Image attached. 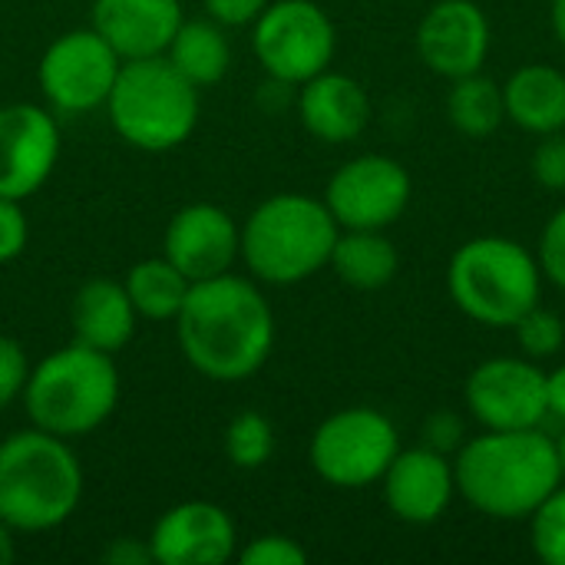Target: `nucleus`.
Returning <instances> with one entry per match:
<instances>
[{
  "label": "nucleus",
  "mask_w": 565,
  "mask_h": 565,
  "mask_svg": "<svg viewBox=\"0 0 565 565\" xmlns=\"http://www.w3.org/2000/svg\"><path fill=\"white\" fill-rule=\"evenodd\" d=\"M13 530L0 520V565H10L13 563V556H17V550H13V536H10Z\"/></svg>",
  "instance_id": "39"
},
{
  "label": "nucleus",
  "mask_w": 565,
  "mask_h": 565,
  "mask_svg": "<svg viewBox=\"0 0 565 565\" xmlns=\"http://www.w3.org/2000/svg\"><path fill=\"white\" fill-rule=\"evenodd\" d=\"M463 440H467V430H463V420L454 411H437V414L427 417V424H424V447L454 457L463 447Z\"/></svg>",
  "instance_id": "34"
},
{
  "label": "nucleus",
  "mask_w": 565,
  "mask_h": 565,
  "mask_svg": "<svg viewBox=\"0 0 565 565\" xmlns=\"http://www.w3.org/2000/svg\"><path fill=\"white\" fill-rule=\"evenodd\" d=\"M205 3V13L222 23V26H245V23H255L258 13L271 3V0H202Z\"/></svg>",
  "instance_id": "35"
},
{
  "label": "nucleus",
  "mask_w": 565,
  "mask_h": 565,
  "mask_svg": "<svg viewBox=\"0 0 565 565\" xmlns=\"http://www.w3.org/2000/svg\"><path fill=\"white\" fill-rule=\"evenodd\" d=\"M526 523L536 559L546 565H565V480L533 510Z\"/></svg>",
  "instance_id": "27"
},
{
  "label": "nucleus",
  "mask_w": 565,
  "mask_h": 565,
  "mask_svg": "<svg viewBox=\"0 0 565 565\" xmlns=\"http://www.w3.org/2000/svg\"><path fill=\"white\" fill-rule=\"evenodd\" d=\"M546 401H550V417L565 424V364L546 374Z\"/></svg>",
  "instance_id": "37"
},
{
  "label": "nucleus",
  "mask_w": 565,
  "mask_h": 565,
  "mask_svg": "<svg viewBox=\"0 0 565 565\" xmlns=\"http://www.w3.org/2000/svg\"><path fill=\"white\" fill-rule=\"evenodd\" d=\"M182 20L179 0H93V30L122 63L162 56Z\"/></svg>",
  "instance_id": "18"
},
{
  "label": "nucleus",
  "mask_w": 565,
  "mask_h": 565,
  "mask_svg": "<svg viewBox=\"0 0 565 565\" xmlns=\"http://www.w3.org/2000/svg\"><path fill=\"white\" fill-rule=\"evenodd\" d=\"M556 440V454H559V467H563V480H565V427L559 437H553Z\"/></svg>",
  "instance_id": "40"
},
{
  "label": "nucleus",
  "mask_w": 565,
  "mask_h": 565,
  "mask_svg": "<svg viewBox=\"0 0 565 565\" xmlns=\"http://www.w3.org/2000/svg\"><path fill=\"white\" fill-rule=\"evenodd\" d=\"M530 172L536 185L550 192H565V129L540 136L533 156H530Z\"/></svg>",
  "instance_id": "29"
},
{
  "label": "nucleus",
  "mask_w": 565,
  "mask_h": 565,
  "mask_svg": "<svg viewBox=\"0 0 565 565\" xmlns=\"http://www.w3.org/2000/svg\"><path fill=\"white\" fill-rule=\"evenodd\" d=\"M252 50L271 79L301 86L331 70L338 30L315 0H275L255 20Z\"/></svg>",
  "instance_id": "9"
},
{
  "label": "nucleus",
  "mask_w": 565,
  "mask_h": 565,
  "mask_svg": "<svg viewBox=\"0 0 565 565\" xmlns=\"http://www.w3.org/2000/svg\"><path fill=\"white\" fill-rule=\"evenodd\" d=\"M83 497V470L63 437L40 427L0 444V520L20 533L63 526Z\"/></svg>",
  "instance_id": "3"
},
{
  "label": "nucleus",
  "mask_w": 565,
  "mask_h": 565,
  "mask_svg": "<svg viewBox=\"0 0 565 565\" xmlns=\"http://www.w3.org/2000/svg\"><path fill=\"white\" fill-rule=\"evenodd\" d=\"M122 288L136 308V315L149 321H175L192 281L162 255V258H146L132 265L122 278Z\"/></svg>",
  "instance_id": "24"
},
{
  "label": "nucleus",
  "mask_w": 565,
  "mask_h": 565,
  "mask_svg": "<svg viewBox=\"0 0 565 565\" xmlns=\"http://www.w3.org/2000/svg\"><path fill=\"white\" fill-rule=\"evenodd\" d=\"M401 450L394 420L374 407H344L321 420L311 437L315 473L338 490H364L381 483Z\"/></svg>",
  "instance_id": "8"
},
{
  "label": "nucleus",
  "mask_w": 565,
  "mask_h": 565,
  "mask_svg": "<svg viewBox=\"0 0 565 565\" xmlns=\"http://www.w3.org/2000/svg\"><path fill=\"white\" fill-rule=\"evenodd\" d=\"M275 454V427L258 411H242L225 427V457L238 470H258Z\"/></svg>",
  "instance_id": "26"
},
{
  "label": "nucleus",
  "mask_w": 565,
  "mask_h": 565,
  "mask_svg": "<svg viewBox=\"0 0 565 565\" xmlns=\"http://www.w3.org/2000/svg\"><path fill=\"white\" fill-rule=\"evenodd\" d=\"M513 331H516V344H520L523 358L540 361V364L550 361V358H556L565 348V321L556 311H550L543 305H533L513 324Z\"/></svg>",
  "instance_id": "28"
},
{
  "label": "nucleus",
  "mask_w": 565,
  "mask_h": 565,
  "mask_svg": "<svg viewBox=\"0 0 565 565\" xmlns=\"http://www.w3.org/2000/svg\"><path fill=\"white\" fill-rule=\"evenodd\" d=\"M26 377H30V364L23 348L13 338L0 334V411L10 407L17 397H23Z\"/></svg>",
  "instance_id": "32"
},
{
  "label": "nucleus",
  "mask_w": 565,
  "mask_h": 565,
  "mask_svg": "<svg viewBox=\"0 0 565 565\" xmlns=\"http://www.w3.org/2000/svg\"><path fill=\"white\" fill-rule=\"evenodd\" d=\"M73 338L93 351L116 354L136 334V308L122 281L93 278L73 298Z\"/></svg>",
  "instance_id": "20"
},
{
  "label": "nucleus",
  "mask_w": 565,
  "mask_h": 565,
  "mask_svg": "<svg viewBox=\"0 0 565 565\" xmlns=\"http://www.w3.org/2000/svg\"><path fill=\"white\" fill-rule=\"evenodd\" d=\"M162 248L166 258L195 285L232 271L242 248V228L225 209L212 202H192L169 218Z\"/></svg>",
  "instance_id": "15"
},
{
  "label": "nucleus",
  "mask_w": 565,
  "mask_h": 565,
  "mask_svg": "<svg viewBox=\"0 0 565 565\" xmlns=\"http://www.w3.org/2000/svg\"><path fill=\"white\" fill-rule=\"evenodd\" d=\"M106 113L122 142L142 152L182 146L199 122V86L166 56L126 60L106 99Z\"/></svg>",
  "instance_id": "7"
},
{
  "label": "nucleus",
  "mask_w": 565,
  "mask_h": 565,
  "mask_svg": "<svg viewBox=\"0 0 565 565\" xmlns=\"http://www.w3.org/2000/svg\"><path fill=\"white\" fill-rule=\"evenodd\" d=\"M26 238H30V225H26L20 202L0 195V265L20 258L26 248Z\"/></svg>",
  "instance_id": "33"
},
{
  "label": "nucleus",
  "mask_w": 565,
  "mask_h": 565,
  "mask_svg": "<svg viewBox=\"0 0 565 565\" xmlns=\"http://www.w3.org/2000/svg\"><path fill=\"white\" fill-rule=\"evenodd\" d=\"M536 252L507 235L463 242L447 265V291L460 315L483 328H513L543 298Z\"/></svg>",
  "instance_id": "5"
},
{
  "label": "nucleus",
  "mask_w": 565,
  "mask_h": 565,
  "mask_svg": "<svg viewBox=\"0 0 565 565\" xmlns=\"http://www.w3.org/2000/svg\"><path fill=\"white\" fill-rule=\"evenodd\" d=\"M550 26H553V36L559 40V46H565V0L550 3Z\"/></svg>",
  "instance_id": "38"
},
{
  "label": "nucleus",
  "mask_w": 565,
  "mask_h": 565,
  "mask_svg": "<svg viewBox=\"0 0 565 565\" xmlns=\"http://www.w3.org/2000/svg\"><path fill=\"white\" fill-rule=\"evenodd\" d=\"M238 563L242 565H305L308 563V553H305L291 536L268 533V536L252 540V543L238 553Z\"/></svg>",
  "instance_id": "31"
},
{
  "label": "nucleus",
  "mask_w": 565,
  "mask_h": 565,
  "mask_svg": "<svg viewBox=\"0 0 565 565\" xmlns=\"http://www.w3.org/2000/svg\"><path fill=\"white\" fill-rule=\"evenodd\" d=\"M467 411L483 430H530L550 417L546 371L530 358H490L463 387Z\"/></svg>",
  "instance_id": "11"
},
{
  "label": "nucleus",
  "mask_w": 565,
  "mask_h": 565,
  "mask_svg": "<svg viewBox=\"0 0 565 565\" xmlns=\"http://www.w3.org/2000/svg\"><path fill=\"white\" fill-rule=\"evenodd\" d=\"M507 119L523 132L546 136L565 129V73L550 63H526L503 83Z\"/></svg>",
  "instance_id": "21"
},
{
  "label": "nucleus",
  "mask_w": 565,
  "mask_h": 565,
  "mask_svg": "<svg viewBox=\"0 0 565 565\" xmlns=\"http://www.w3.org/2000/svg\"><path fill=\"white\" fill-rule=\"evenodd\" d=\"M411 172L381 152L348 159L324 189V205L341 228H391L411 205Z\"/></svg>",
  "instance_id": "12"
},
{
  "label": "nucleus",
  "mask_w": 565,
  "mask_h": 565,
  "mask_svg": "<svg viewBox=\"0 0 565 565\" xmlns=\"http://www.w3.org/2000/svg\"><path fill=\"white\" fill-rule=\"evenodd\" d=\"M298 116L315 139L341 146V142L358 139L367 129L371 99H367V89L354 76L324 70L311 76L308 83H301Z\"/></svg>",
  "instance_id": "19"
},
{
  "label": "nucleus",
  "mask_w": 565,
  "mask_h": 565,
  "mask_svg": "<svg viewBox=\"0 0 565 565\" xmlns=\"http://www.w3.org/2000/svg\"><path fill=\"white\" fill-rule=\"evenodd\" d=\"M338 232L324 199L278 192L242 222L238 258L265 285H298L331 262Z\"/></svg>",
  "instance_id": "4"
},
{
  "label": "nucleus",
  "mask_w": 565,
  "mask_h": 565,
  "mask_svg": "<svg viewBox=\"0 0 565 565\" xmlns=\"http://www.w3.org/2000/svg\"><path fill=\"white\" fill-rule=\"evenodd\" d=\"M192 86H215L232 66V46L215 20H182L162 53Z\"/></svg>",
  "instance_id": "23"
},
{
  "label": "nucleus",
  "mask_w": 565,
  "mask_h": 565,
  "mask_svg": "<svg viewBox=\"0 0 565 565\" xmlns=\"http://www.w3.org/2000/svg\"><path fill=\"white\" fill-rule=\"evenodd\" d=\"M457 493L483 516L500 523L530 520L533 510L563 483L556 440L543 427L483 430L454 454Z\"/></svg>",
  "instance_id": "2"
},
{
  "label": "nucleus",
  "mask_w": 565,
  "mask_h": 565,
  "mask_svg": "<svg viewBox=\"0 0 565 565\" xmlns=\"http://www.w3.org/2000/svg\"><path fill=\"white\" fill-rule=\"evenodd\" d=\"M119 53L93 30H70L56 36L36 66V83L50 109L93 113L106 106L119 76Z\"/></svg>",
  "instance_id": "10"
},
{
  "label": "nucleus",
  "mask_w": 565,
  "mask_h": 565,
  "mask_svg": "<svg viewBox=\"0 0 565 565\" xmlns=\"http://www.w3.org/2000/svg\"><path fill=\"white\" fill-rule=\"evenodd\" d=\"M60 159V129L50 109L13 103L0 109V195L30 199L46 185Z\"/></svg>",
  "instance_id": "13"
},
{
  "label": "nucleus",
  "mask_w": 565,
  "mask_h": 565,
  "mask_svg": "<svg viewBox=\"0 0 565 565\" xmlns=\"http://www.w3.org/2000/svg\"><path fill=\"white\" fill-rule=\"evenodd\" d=\"M387 510L407 526H430L437 523L454 497H457V473L454 457L437 454L430 447L397 450L387 473L381 477Z\"/></svg>",
  "instance_id": "16"
},
{
  "label": "nucleus",
  "mask_w": 565,
  "mask_h": 565,
  "mask_svg": "<svg viewBox=\"0 0 565 565\" xmlns=\"http://www.w3.org/2000/svg\"><path fill=\"white\" fill-rule=\"evenodd\" d=\"M447 119L457 132L470 139H487L507 122V106H503V86L490 76L470 73L460 79H450L447 93Z\"/></svg>",
  "instance_id": "25"
},
{
  "label": "nucleus",
  "mask_w": 565,
  "mask_h": 565,
  "mask_svg": "<svg viewBox=\"0 0 565 565\" xmlns=\"http://www.w3.org/2000/svg\"><path fill=\"white\" fill-rule=\"evenodd\" d=\"M536 262L543 268V278L565 291V205L550 215V222L540 232Z\"/></svg>",
  "instance_id": "30"
},
{
  "label": "nucleus",
  "mask_w": 565,
  "mask_h": 565,
  "mask_svg": "<svg viewBox=\"0 0 565 565\" xmlns=\"http://www.w3.org/2000/svg\"><path fill=\"white\" fill-rule=\"evenodd\" d=\"M490 46L493 26L477 0H437L417 26V53L444 79L480 73Z\"/></svg>",
  "instance_id": "14"
},
{
  "label": "nucleus",
  "mask_w": 565,
  "mask_h": 565,
  "mask_svg": "<svg viewBox=\"0 0 565 565\" xmlns=\"http://www.w3.org/2000/svg\"><path fill=\"white\" fill-rule=\"evenodd\" d=\"M103 559L109 565H149L152 559V550H149V540H113V546L103 553Z\"/></svg>",
  "instance_id": "36"
},
{
  "label": "nucleus",
  "mask_w": 565,
  "mask_h": 565,
  "mask_svg": "<svg viewBox=\"0 0 565 565\" xmlns=\"http://www.w3.org/2000/svg\"><path fill=\"white\" fill-rule=\"evenodd\" d=\"M185 361L212 381L252 377L275 348V315L255 281L232 271L195 281L175 315Z\"/></svg>",
  "instance_id": "1"
},
{
  "label": "nucleus",
  "mask_w": 565,
  "mask_h": 565,
  "mask_svg": "<svg viewBox=\"0 0 565 565\" xmlns=\"http://www.w3.org/2000/svg\"><path fill=\"white\" fill-rule=\"evenodd\" d=\"M23 404L33 427L76 440L103 427L119 404V371L113 354L79 341L46 354L26 377Z\"/></svg>",
  "instance_id": "6"
},
{
  "label": "nucleus",
  "mask_w": 565,
  "mask_h": 565,
  "mask_svg": "<svg viewBox=\"0 0 565 565\" xmlns=\"http://www.w3.org/2000/svg\"><path fill=\"white\" fill-rule=\"evenodd\" d=\"M232 516L205 500H189L159 516L149 536L152 559L162 565H222L235 556Z\"/></svg>",
  "instance_id": "17"
},
{
  "label": "nucleus",
  "mask_w": 565,
  "mask_h": 565,
  "mask_svg": "<svg viewBox=\"0 0 565 565\" xmlns=\"http://www.w3.org/2000/svg\"><path fill=\"white\" fill-rule=\"evenodd\" d=\"M328 265L348 288L377 291L394 281L401 255L384 228H341Z\"/></svg>",
  "instance_id": "22"
}]
</instances>
